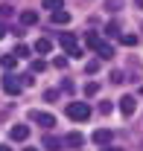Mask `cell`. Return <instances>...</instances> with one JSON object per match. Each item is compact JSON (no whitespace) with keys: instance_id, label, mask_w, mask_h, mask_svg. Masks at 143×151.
Segmentation results:
<instances>
[{"instance_id":"cell-1","label":"cell","mask_w":143,"mask_h":151,"mask_svg":"<svg viewBox=\"0 0 143 151\" xmlns=\"http://www.w3.org/2000/svg\"><path fill=\"white\" fill-rule=\"evenodd\" d=\"M67 119H73V122L90 119V105L88 102H70V105H67Z\"/></svg>"},{"instance_id":"cell-2","label":"cell","mask_w":143,"mask_h":151,"mask_svg":"<svg viewBox=\"0 0 143 151\" xmlns=\"http://www.w3.org/2000/svg\"><path fill=\"white\" fill-rule=\"evenodd\" d=\"M58 44L64 47V52H67L70 58H82L79 41H76V35H73V32H61V35H58Z\"/></svg>"},{"instance_id":"cell-3","label":"cell","mask_w":143,"mask_h":151,"mask_svg":"<svg viewBox=\"0 0 143 151\" xmlns=\"http://www.w3.org/2000/svg\"><path fill=\"white\" fill-rule=\"evenodd\" d=\"M29 119L35 122V125H41V128H55V116L53 113H44V111H29Z\"/></svg>"},{"instance_id":"cell-4","label":"cell","mask_w":143,"mask_h":151,"mask_svg":"<svg viewBox=\"0 0 143 151\" xmlns=\"http://www.w3.org/2000/svg\"><path fill=\"white\" fill-rule=\"evenodd\" d=\"M0 84H3V90H6L9 96H20V93H23V84H20L18 76H3Z\"/></svg>"},{"instance_id":"cell-5","label":"cell","mask_w":143,"mask_h":151,"mask_svg":"<svg viewBox=\"0 0 143 151\" xmlns=\"http://www.w3.org/2000/svg\"><path fill=\"white\" fill-rule=\"evenodd\" d=\"M120 111H123V116H131V113L137 111V99H134L131 93L120 96Z\"/></svg>"},{"instance_id":"cell-6","label":"cell","mask_w":143,"mask_h":151,"mask_svg":"<svg viewBox=\"0 0 143 151\" xmlns=\"http://www.w3.org/2000/svg\"><path fill=\"white\" fill-rule=\"evenodd\" d=\"M93 145H111V139H114V131H108V128H99V131H93Z\"/></svg>"},{"instance_id":"cell-7","label":"cell","mask_w":143,"mask_h":151,"mask_svg":"<svg viewBox=\"0 0 143 151\" xmlns=\"http://www.w3.org/2000/svg\"><path fill=\"white\" fill-rule=\"evenodd\" d=\"M93 52L99 55V61H108V58H114V47H111L108 41H99V44L93 47Z\"/></svg>"},{"instance_id":"cell-8","label":"cell","mask_w":143,"mask_h":151,"mask_svg":"<svg viewBox=\"0 0 143 151\" xmlns=\"http://www.w3.org/2000/svg\"><path fill=\"white\" fill-rule=\"evenodd\" d=\"M9 137H12L15 142H26V139H29V128H26V125H15V128L9 131Z\"/></svg>"},{"instance_id":"cell-9","label":"cell","mask_w":143,"mask_h":151,"mask_svg":"<svg viewBox=\"0 0 143 151\" xmlns=\"http://www.w3.org/2000/svg\"><path fill=\"white\" fill-rule=\"evenodd\" d=\"M32 50H35L38 55H47V52H53V41H50V38H38Z\"/></svg>"},{"instance_id":"cell-10","label":"cell","mask_w":143,"mask_h":151,"mask_svg":"<svg viewBox=\"0 0 143 151\" xmlns=\"http://www.w3.org/2000/svg\"><path fill=\"white\" fill-rule=\"evenodd\" d=\"M82 142H85V137H82L79 131H70L67 137H64V145H70V148H79Z\"/></svg>"},{"instance_id":"cell-11","label":"cell","mask_w":143,"mask_h":151,"mask_svg":"<svg viewBox=\"0 0 143 151\" xmlns=\"http://www.w3.org/2000/svg\"><path fill=\"white\" fill-rule=\"evenodd\" d=\"M38 23V15L32 9H26V12H20V26H35Z\"/></svg>"},{"instance_id":"cell-12","label":"cell","mask_w":143,"mask_h":151,"mask_svg":"<svg viewBox=\"0 0 143 151\" xmlns=\"http://www.w3.org/2000/svg\"><path fill=\"white\" fill-rule=\"evenodd\" d=\"M41 145H44L47 151H61V139H58V137H44Z\"/></svg>"},{"instance_id":"cell-13","label":"cell","mask_w":143,"mask_h":151,"mask_svg":"<svg viewBox=\"0 0 143 151\" xmlns=\"http://www.w3.org/2000/svg\"><path fill=\"white\" fill-rule=\"evenodd\" d=\"M53 23H58V26H61V23H70V12H67V9L53 12Z\"/></svg>"},{"instance_id":"cell-14","label":"cell","mask_w":143,"mask_h":151,"mask_svg":"<svg viewBox=\"0 0 143 151\" xmlns=\"http://www.w3.org/2000/svg\"><path fill=\"white\" fill-rule=\"evenodd\" d=\"M0 67H3V70H15V67H18V58L9 52V55H3V58H0Z\"/></svg>"},{"instance_id":"cell-15","label":"cell","mask_w":143,"mask_h":151,"mask_svg":"<svg viewBox=\"0 0 143 151\" xmlns=\"http://www.w3.org/2000/svg\"><path fill=\"white\" fill-rule=\"evenodd\" d=\"M12 55H15V58H18V61H20V58H29V55H32V52H29V47H26V44H18V47L12 50Z\"/></svg>"},{"instance_id":"cell-16","label":"cell","mask_w":143,"mask_h":151,"mask_svg":"<svg viewBox=\"0 0 143 151\" xmlns=\"http://www.w3.org/2000/svg\"><path fill=\"white\" fill-rule=\"evenodd\" d=\"M41 6H44V9H47V12H50V15H53V12H58V9H61V6H64V0H44V3H41Z\"/></svg>"},{"instance_id":"cell-17","label":"cell","mask_w":143,"mask_h":151,"mask_svg":"<svg viewBox=\"0 0 143 151\" xmlns=\"http://www.w3.org/2000/svg\"><path fill=\"white\" fill-rule=\"evenodd\" d=\"M105 35H108V38H120V26H117L114 20H111V23L105 26Z\"/></svg>"},{"instance_id":"cell-18","label":"cell","mask_w":143,"mask_h":151,"mask_svg":"<svg viewBox=\"0 0 143 151\" xmlns=\"http://www.w3.org/2000/svg\"><path fill=\"white\" fill-rule=\"evenodd\" d=\"M99 41H102V38L96 35V32H88V35H85V44H88L90 50H93V47H96V44H99Z\"/></svg>"},{"instance_id":"cell-19","label":"cell","mask_w":143,"mask_h":151,"mask_svg":"<svg viewBox=\"0 0 143 151\" xmlns=\"http://www.w3.org/2000/svg\"><path fill=\"white\" fill-rule=\"evenodd\" d=\"M120 41H123L125 47H134V44H137V35H131V32H123V35H120Z\"/></svg>"},{"instance_id":"cell-20","label":"cell","mask_w":143,"mask_h":151,"mask_svg":"<svg viewBox=\"0 0 143 151\" xmlns=\"http://www.w3.org/2000/svg\"><path fill=\"white\" fill-rule=\"evenodd\" d=\"M99 93V84H96V81H88V84H85V96H96Z\"/></svg>"},{"instance_id":"cell-21","label":"cell","mask_w":143,"mask_h":151,"mask_svg":"<svg viewBox=\"0 0 143 151\" xmlns=\"http://www.w3.org/2000/svg\"><path fill=\"white\" fill-rule=\"evenodd\" d=\"M85 70H88V73L93 76L96 70H99V58H93V61H88V64H85Z\"/></svg>"},{"instance_id":"cell-22","label":"cell","mask_w":143,"mask_h":151,"mask_svg":"<svg viewBox=\"0 0 143 151\" xmlns=\"http://www.w3.org/2000/svg\"><path fill=\"white\" fill-rule=\"evenodd\" d=\"M44 102H58V90H44Z\"/></svg>"},{"instance_id":"cell-23","label":"cell","mask_w":143,"mask_h":151,"mask_svg":"<svg viewBox=\"0 0 143 151\" xmlns=\"http://www.w3.org/2000/svg\"><path fill=\"white\" fill-rule=\"evenodd\" d=\"M47 70V61H32V73H44Z\"/></svg>"},{"instance_id":"cell-24","label":"cell","mask_w":143,"mask_h":151,"mask_svg":"<svg viewBox=\"0 0 143 151\" xmlns=\"http://www.w3.org/2000/svg\"><path fill=\"white\" fill-rule=\"evenodd\" d=\"M111 81H114V84H123V81H125V76L120 73V70H114V73H111Z\"/></svg>"},{"instance_id":"cell-25","label":"cell","mask_w":143,"mask_h":151,"mask_svg":"<svg viewBox=\"0 0 143 151\" xmlns=\"http://www.w3.org/2000/svg\"><path fill=\"white\" fill-rule=\"evenodd\" d=\"M64 64H67V55H58V58H55V61H53V67H58V70H61Z\"/></svg>"},{"instance_id":"cell-26","label":"cell","mask_w":143,"mask_h":151,"mask_svg":"<svg viewBox=\"0 0 143 151\" xmlns=\"http://www.w3.org/2000/svg\"><path fill=\"white\" fill-rule=\"evenodd\" d=\"M61 90H70V93H73V81H70V78H61Z\"/></svg>"},{"instance_id":"cell-27","label":"cell","mask_w":143,"mask_h":151,"mask_svg":"<svg viewBox=\"0 0 143 151\" xmlns=\"http://www.w3.org/2000/svg\"><path fill=\"white\" fill-rule=\"evenodd\" d=\"M12 15V6H0V18H9Z\"/></svg>"},{"instance_id":"cell-28","label":"cell","mask_w":143,"mask_h":151,"mask_svg":"<svg viewBox=\"0 0 143 151\" xmlns=\"http://www.w3.org/2000/svg\"><path fill=\"white\" fill-rule=\"evenodd\" d=\"M6 32H9V26H6V23H3V20H0V41H3V38H6Z\"/></svg>"},{"instance_id":"cell-29","label":"cell","mask_w":143,"mask_h":151,"mask_svg":"<svg viewBox=\"0 0 143 151\" xmlns=\"http://www.w3.org/2000/svg\"><path fill=\"white\" fill-rule=\"evenodd\" d=\"M0 151H12V148H9V145H0Z\"/></svg>"},{"instance_id":"cell-30","label":"cell","mask_w":143,"mask_h":151,"mask_svg":"<svg viewBox=\"0 0 143 151\" xmlns=\"http://www.w3.org/2000/svg\"><path fill=\"white\" fill-rule=\"evenodd\" d=\"M23 151H38V148H23Z\"/></svg>"},{"instance_id":"cell-31","label":"cell","mask_w":143,"mask_h":151,"mask_svg":"<svg viewBox=\"0 0 143 151\" xmlns=\"http://www.w3.org/2000/svg\"><path fill=\"white\" fill-rule=\"evenodd\" d=\"M111 151H120V148H111Z\"/></svg>"}]
</instances>
